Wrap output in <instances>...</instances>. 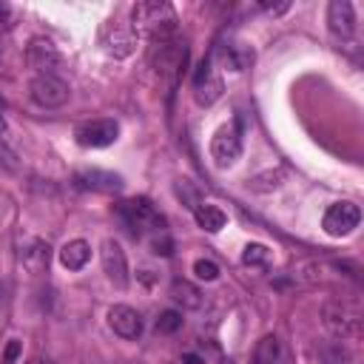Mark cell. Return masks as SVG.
<instances>
[{
    "instance_id": "obj_22",
    "label": "cell",
    "mask_w": 364,
    "mask_h": 364,
    "mask_svg": "<svg viewBox=\"0 0 364 364\" xmlns=\"http://www.w3.org/2000/svg\"><path fill=\"white\" fill-rule=\"evenodd\" d=\"M247 60H253V54L245 51V48H239V46H225V48H222V63H225L230 71H242V68L247 65Z\"/></svg>"
},
{
    "instance_id": "obj_4",
    "label": "cell",
    "mask_w": 364,
    "mask_h": 364,
    "mask_svg": "<svg viewBox=\"0 0 364 364\" xmlns=\"http://www.w3.org/2000/svg\"><path fill=\"white\" fill-rule=\"evenodd\" d=\"M321 318H324V327H327L338 341H347V338H358V336H361V313H358L353 304L327 301V304L321 307Z\"/></svg>"
},
{
    "instance_id": "obj_6",
    "label": "cell",
    "mask_w": 364,
    "mask_h": 364,
    "mask_svg": "<svg viewBox=\"0 0 364 364\" xmlns=\"http://www.w3.org/2000/svg\"><path fill=\"white\" fill-rule=\"evenodd\" d=\"M28 94L40 108H60L71 97L68 82L57 74H34V80L28 82Z\"/></svg>"
},
{
    "instance_id": "obj_18",
    "label": "cell",
    "mask_w": 364,
    "mask_h": 364,
    "mask_svg": "<svg viewBox=\"0 0 364 364\" xmlns=\"http://www.w3.org/2000/svg\"><path fill=\"white\" fill-rule=\"evenodd\" d=\"M88 259H91V245L85 239H71L60 247V262L68 270H82L88 264Z\"/></svg>"
},
{
    "instance_id": "obj_24",
    "label": "cell",
    "mask_w": 364,
    "mask_h": 364,
    "mask_svg": "<svg viewBox=\"0 0 364 364\" xmlns=\"http://www.w3.org/2000/svg\"><path fill=\"white\" fill-rule=\"evenodd\" d=\"M267 259H270V250L264 247V245H247L245 247V253H242V262L245 264H267Z\"/></svg>"
},
{
    "instance_id": "obj_5",
    "label": "cell",
    "mask_w": 364,
    "mask_h": 364,
    "mask_svg": "<svg viewBox=\"0 0 364 364\" xmlns=\"http://www.w3.org/2000/svg\"><path fill=\"white\" fill-rule=\"evenodd\" d=\"M136 43H139V34H136V28L131 23H108L100 31V46L114 60L131 57L136 51Z\"/></svg>"
},
{
    "instance_id": "obj_15",
    "label": "cell",
    "mask_w": 364,
    "mask_h": 364,
    "mask_svg": "<svg viewBox=\"0 0 364 364\" xmlns=\"http://www.w3.org/2000/svg\"><path fill=\"white\" fill-rule=\"evenodd\" d=\"M108 324H111V330L117 336H122L128 341L139 338V333H142V316L128 304H114L108 310Z\"/></svg>"
},
{
    "instance_id": "obj_20",
    "label": "cell",
    "mask_w": 364,
    "mask_h": 364,
    "mask_svg": "<svg viewBox=\"0 0 364 364\" xmlns=\"http://www.w3.org/2000/svg\"><path fill=\"white\" fill-rule=\"evenodd\" d=\"M193 216H196V225L202 228V230H208V233H216V230H222L225 228V222H228V216H225V210L222 208H216V205H199L196 210H193Z\"/></svg>"
},
{
    "instance_id": "obj_7",
    "label": "cell",
    "mask_w": 364,
    "mask_h": 364,
    "mask_svg": "<svg viewBox=\"0 0 364 364\" xmlns=\"http://www.w3.org/2000/svg\"><path fill=\"white\" fill-rule=\"evenodd\" d=\"M361 222V210L355 202H333L327 210H324V219H321V228L327 236H350Z\"/></svg>"
},
{
    "instance_id": "obj_9",
    "label": "cell",
    "mask_w": 364,
    "mask_h": 364,
    "mask_svg": "<svg viewBox=\"0 0 364 364\" xmlns=\"http://www.w3.org/2000/svg\"><path fill=\"white\" fill-rule=\"evenodd\" d=\"M239 156H242V136H239L236 125H222L210 136V159L219 168H230Z\"/></svg>"
},
{
    "instance_id": "obj_17",
    "label": "cell",
    "mask_w": 364,
    "mask_h": 364,
    "mask_svg": "<svg viewBox=\"0 0 364 364\" xmlns=\"http://www.w3.org/2000/svg\"><path fill=\"white\" fill-rule=\"evenodd\" d=\"M310 355H313L316 364H350L353 361L350 350L338 338L336 341H318V344H313Z\"/></svg>"
},
{
    "instance_id": "obj_16",
    "label": "cell",
    "mask_w": 364,
    "mask_h": 364,
    "mask_svg": "<svg viewBox=\"0 0 364 364\" xmlns=\"http://www.w3.org/2000/svg\"><path fill=\"white\" fill-rule=\"evenodd\" d=\"M168 293H171V299H173L182 310H199L202 301H205L202 290H199L193 282H188V279H173Z\"/></svg>"
},
{
    "instance_id": "obj_19",
    "label": "cell",
    "mask_w": 364,
    "mask_h": 364,
    "mask_svg": "<svg viewBox=\"0 0 364 364\" xmlns=\"http://www.w3.org/2000/svg\"><path fill=\"white\" fill-rule=\"evenodd\" d=\"M253 364H284V350H282L279 336L267 333L259 338L256 353H253Z\"/></svg>"
},
{
    "instance_id": "obj_30",
    "label": "cell",
    "mask_w": 364,
    "mask_h": 364,
    "mask_svg": "<svg viewBox=\"0 0 364 364\" xmlns=\"http://www.w3.org/2000/svg\"><path fill=\"white\" fill-rule=\"evenodd\" d=\"M0 111H3V100H0Z\"/></svg>"
},
{
    "instance_id": "obj_12",
    "label": "cell",
    "mask_w": 364,
    "mask_h": 364,
    "mask_svg": "<svg viewBox=\"0 0 364 364\" xmlns=\"http://www.w3.org/2000/svg\"><path fill=\"white\" fill-rule=\"evenodd\" d=\"M327 28L338 43L353 40L355 34V9L347 0H333L327 6Z\"/></svg>"
},
{
    "instance_id": "obj_25",
    "label": "cell",
    "mask_w": 364,
    "mask_h": 364,
    "mask_svg": "<svg viewBox=\"0 0 364 364\" xmlns=\"http://www.w3.org/2000/svg\"><path fill=\"white\" fill-rule=\"evenodd\" d=\"M193 273H196V279H202V282H216V279H219V264L210 262V259H196V262H193Z\"/></svg>"
},
{
    "instance_id": "obj_14",
    "label": "cell",
    "mask_w": 364,
    "mask_h": 364,
    "mask_svg": "<svg viewBox=\"0 0 364 364\" xmlns=\"http://www.w3.org/2000/svg\"><path fill=\"white\" fill-rule=\"evenodd\" d=\"M74 182H77V188L97 191V193H117V191H122V176L119 173H111V171H102V168L77 171Z\"/></svg>"
},
{
    "instance_id": "obj_8",
    "label": "cell",
    "mask_w": 364,
    "mask_h": 364,
    "mask_svg": "<svg viewBox=\"0 0 364 364\" xmlns=\"http://www.w3.org/2000/svg\"><path fill=\"white\" fill-rule=\"evenodd\" d=\"M26 63L37 74H57L63 65V54L57 51V46L48 37H31L26 46Z\"/></svg>"
},
{
    "instance_id": "obj_2",
    "label": "cell",
    "mask_w": 364,
    "mask_h": 364,
    "mask_svg": "<svg viewBox=\"0 0 364 364\" xmlns=\"http://www.w3.org/2000/svg\"><path fill=\"white\" fill-rule=\"evenodd\" d=\"M117 216L122 219V225H125L134 236L165 230L162 213H156V208H154L148 199H142V196H134V199L119 202V205H117Z\"/></svg>"
},
{
    "instance_id": "obj_3",
    "label": "cell",
    "mask_w": 364,
    "mask_h": 364,
    "mask_svg": "<svg viewBox=\"0 0 364 364\" xmlns=\"http://www.w3.org/2000/svg\"><path fill=\"white\" fill-rule=\"evenodd\" d=\"M151 63H154V68H156V74H159L162 80L176 82V77H179L182 68L188 65V43L179 40L176 34L162 37V40H154Z\"/></svg>"
},
{
    "instance_id": "obj_29",
    "label": "cell",
    "mask_w": 364,
    "mask_h": 364,
    "mask_svg": "<svg viewBox=\"0 0 364 364\" xmlns=\"http://www.w3.org/2000/svg\"><path fill=\"white\" fill-rule=\"evenodd\" d=\"M262 9H264V11H270V14H282V11H287V9H290V3H279V6H270V3H262Z\"/></svg>"
},
{
    "instance_id": "obj_23",
    "label": "cell",
    "mask_w": 364,
    "mask_h": 364,
    "mask_svg": "<svg viewBox=\"0 0 364 364\" xmlns=\"http://www.w3.org/2000/svg\"><path fill=\"white\" fill-rule=\"evenodd\" d=\"M179 327H182V313H179V310H162V313H159V318H156V333L171 336V333H176Z\"/></svg>"
},
{
    "instance_id": "obj_26",
    "label": "cell",
    "mask_w": 364,
    "mask_h": 364,
    "mask_svg": "<svg viewBox=\"0 0 364 364\" xmlns=\"http://www.w3.org/2000/svg\"><path fill=\"white\" fill-rule=\"evenodd\" d=\"M151 247L154 253H162V256H171L173 253V242L168 236V230H159V233H151Z\"/></svg>"
},
{
    "instance_id": "obj_1",
    "label": "cell",
    "mask_w": 364,
    "mask_h": 364,
    "mask_svg": "<svg viewBox=\"0 0 364 364\" xmlns=\"http://www.w3.org/2000/svg\"><path fill=\"white\" fill-rule=\"evenodd\" d=\"M131 26L136 28V34L142 31L151 40H162L176 31V11L171 3L142 0V3L131 6Z\"/></svg>"
},
{
    "instance_id": "obj_27",
    "label": "cell",
    "mask_w": 364,
    "mask_h": 364,
    "mask_svg": "<svg viewBox=\"0 0 364 364\" xmlns=\"http://www.w3.org/2000/svg\"><path fill=\"white\" fill-rule=\"evenodd\" d=\"M11 26H14V11H11V6H9V3H0V37H3V34H9V31H11Z\"/></svg>"
},
{
    "instance_id": "obj_10",
    "label": "cell",
    "mask_w": 364,
    "mask_h": 364,
    "mask_svg": "<svg viewBox=\"0 0 364 364\" xmlns=\"http://www.w3.org/2000/svg\"><path fill=\"white\" fill-rule=\"evenodd\" d=\"M117 134H119V125L114 119H88L74 128V139L82 148H105L117 139Z\"/></svg>"
},
{
    "instance_id": "obj_28",
    "label": "cell",
    "mask_w": 364,
    "mask_h": 364,
    "mask_svg": "<svg viewBox=\"0 0 364 364\" xmlns=\"http://www.w3.org/2000/svg\"><path fill=\"white\" fill-rule=\"evenodd\" d=\"M20 353H23V344H20L17 338H11V341L6 344V353H3V364H14Z\"/></svg>"
},
{
    "instance_id": "obj_13",
    "label": "cell",
    "mask_w": 364,
    "mask_h": 364,
    "mask_svg": "<svg viewBox=\"0 0 364 364\" xmlns=\"http://www.w3.org/2000/svg\"><path fill=\"white\" fill-rule=\"evenodd\" d=\"M219 97H222V77L213 71L210 60H202L199 68H196V74H193V100L208 108Z\"/></svg>"
},
{
    "instance_id": "obj_11",
    "label": "cell",
    "mask_w": 364,
    "mask_h": 364,
    "mask_svg": "<svg viewBox=\"0 0 364 364\" xmlns=\"http://www.w3.org/2000/svg\"><path fill=\"white\" fill-rule=\"evenodd\" d=\"M100 262H102V273L117 287H125L128 284V259H125V250L119 247L117 239H105L100 245Z\"/></svg>"
},
{
    "instance_id": "obj_21",
    "label": "cell",
    "mask_w": 364,
    "mask_h": 364,
    "mask_svg": "<svg viewBox=\"0 0 364 364\" xmlns=\"http://www.w3.org/2000/svg\"><path fill=\"white\" fill-rule=\"evenodd\" d=\"M20 262H23V267L31 270V273L46 270V267H48V245H43V242L34 239L26 250H20Z\"/></svg>"
}]
</instances>
